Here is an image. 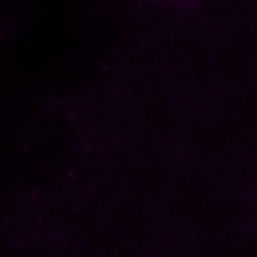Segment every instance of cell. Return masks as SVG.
Masks as SVG:
<instances>
[{"mask_svg": "<svg viewBox=\"0 0 257 257\" xmlns=\"http://www.w3.org/2000/svg\"><path fill=\"white\" fill-rule=\"evenodd\" d=\"M191 9L214 38L257 32V0H191Z\"/></svg>", "mask_w": 257, "mask_h": 257, "instance_id": "obj_1", "label": "cell"}]
</instances>
